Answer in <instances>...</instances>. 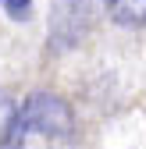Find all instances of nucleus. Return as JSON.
Here are the masks:
<instances>
[{
    "label": "nucleus",
    "instance_id": "obj_1",
    "mask_svg": "<svg viewBox=\"0 0 146 149\" xmlns=\"http://www.w3.org/2000/svg\"><path fill=\"white\" fill-rule=\"evenodd\" d=\"M75 114L53 92H32L18 107L4 149H71Z\"/></svg>",
    "mask_w": 146,
    "mask_h": 149
},
{
    "label": "nucleus",
    "instance_id": "obj_2",
    "mask_svg": "<svg viewBox=\"0 0 146 149\" xmlns=\"http://www.w3.org/2000/svg\"><path fill=\"white\" fill-rule=\"evenodd\" d=\"M89 18H93L89 0H53V7H50V50L53 53L75 50L89 32Z\"/></svg>",
    "mask_w": 146,
    "mask_h": 149
},
{
    "label": "nucleus",
    "instance_id": "obj_3",
    "mask_svg": "<svg viewBox=\"0 0 146 149\" xmlns=\"http://www.w3.org/2000/svg\"><path fill=\"white\" fill-rule=\"evenodd\" d=\"M107 18L121 29H142L146 25V0H100Z\"/></svg>",
    "mask_w": 146,
    "mask_h": 149
},
{
    "label": "nucleus",
    "instance_id": "obj_4",
    "mask_svg": "<svg viewBox=\"0 0 146 149\" xmlns=\"http://www.w3.org/2000/svg\"><path fill=\"white\" fill-rule=\"evenodd\" d=\"M14 114H18L14 100L7 96L4 89H0V149H4V142H7V135H11V124H14Z\"/></svg>",
    "mask_w": 146,
    "mask_h": 149
},
{
    "label": "nucleus",
    "instance_id": "obj_5",
    "mask_svg": "<svg viewBox=\"0 0 146 149\" xmlns=\"http://www.w3.org/2000/svg\"><path fill=\"white\" fill-rule=\"evenodd\" d=\"M0 7L7 11L11 22H25V18L32 14V0H0Z\"/></svg>",
    "mask_w": 146,
    "mask_h": 149
}]
</instances>
